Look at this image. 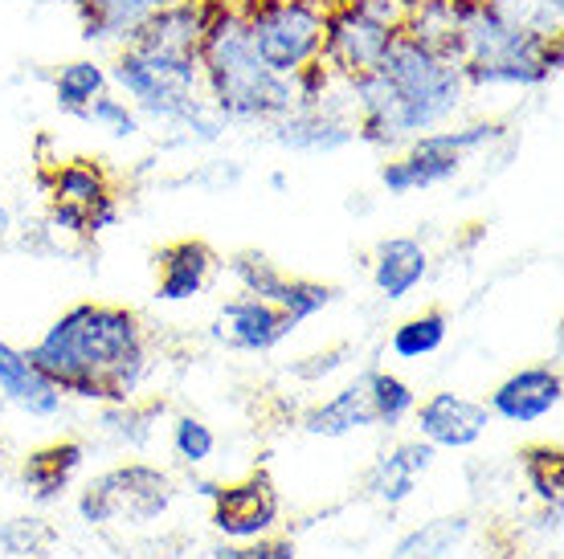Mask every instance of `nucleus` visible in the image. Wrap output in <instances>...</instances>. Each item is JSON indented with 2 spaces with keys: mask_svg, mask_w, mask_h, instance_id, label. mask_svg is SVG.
I'll use <instances>...</instances> for the list:
<instances>
[{
  "mask_svg": "<svg viewBox=\"0 0 564 559\" xmlns=\"http://www.w3.org/2000/svg\"><path fill=\"white\" fill-rule=\"evenodd\" d=\"M356 140L368 147H401L446 127L466 102L463 62L434 45L397 33L372 70L344 78Z\"/></svg>",
  "mask_w": 564,
  "mask_h": 559,
  "instance_id": "obj_1",
  "label": "nucleus"
},
{
  "mask_svg": "<svg viewBox=\"0 0 564 559\" xmlns=\"http://www.w3.org/2000/svg\"><path fill=\"white\" fill-rule=\"evenodd\" d=\"M25 355L62 396L111 408L131 405L148 376V336L140 315L111 303H78L57 315Z\"/></svg>",
  "mask_w": 564,
  "mask_h": 559,
  "instance_id": "obj_2",
  "label": "nucleus"
},
{
  "mask_svg": "<svg viewBox=\"0 0 564 559\" xmlns=\"http://www.w3.org/2000/svg\"><path fill=\"white\" fill-rule=\"evenodd\" d=\"M200 90L226 123H274L295 111V78L274 74L246 37L238 0H217L200 37Z\"/></svg>",
  "mask_w": 564,
  "mask_h": 559,
  "instance_id": "obj_3",
  "label": "nucleus"
},
{
  "mask_svg": "<svg viewBox=\"0 0 564 559\" xmlns=\"http://www.w3.org/2000/svg\"><path fill=\"white\" fill-rule=\"evenodd\" d=\"M561 37L511 25L482 0H458V62L466 86H544L561 70Z\"/></svg>",
  "mask_w": 564,
  "mask_h": 559,
  "instance_id": "obj_4",
  "label": "nucleus"
},
{
  "mask_svg": "<svg viewBox=\"0 0 564 559\" xmlns=\"http://www.w3.org/2000/svg\"><path fill=\"white\" fill-rule=\"evenodd\" d=\"M107 74H111V83L128 95V102L135 111L155 119V123L188 131L193 140L213 143V140H221V131L229 127L226 119L209 107L205 90H193V86L169 78L164 70H155L148 57H140L135 50H128V45H119L115 66Z\"/></svg>",
  "mask_w": 564,
  "mask_h": 559,
  "instance_id": "obj_5",
  "label": "nucleus"
},
{
  "mask_svg": "<svg viewBox=\"0 0 564 559\" xmlns=\"http://www.w3.org/2000/svg\"><path fill=\"white\" fill-rule=\"evenodd\" d=\"M410 21V0H339L324 13L319 62L336 78L372 70Z\"/></svg>",
  "mask_w": 564,
  "mask_h": 559,
  "instance_id": "obj_6",
  "label": "nucleus"
},
{
  "mask_svg": "<svg viewBox=\"0 0 564 559\" xmlns=\"http://www.w3.org/2000/svg\"><path fill=\"white\" fill-rule=\"evenodd\" d=\"M246 37L254 54L282 78H295L319 62L324 45V13L319 0H238Z\"/></svg>",
  "mask_w": 564,
  "mask_h": 559,
  "instance_id": "obj_7",
  "label": "nucleus"
},
{
  "mask_svg": "<svg viewBox=\"0 0 564 559\" xmlns=\"http://www.w3.org/2000/svg\"><path fill=\"white\" fill-rule=\"evenodd\" d=\"M508 135L503 123H470V127H437L405 143V155L381 164V188L389 196H410L434 184H446L463 172L470 152H482Z\"/></svg>",
  "mask_w": 564,
  "mask_h": 559,
  "instance_id": "obj_8",
  "label": "nucleus"
},
{
  "mask_svg": "<svg viewBox=\"0 0 564 559\" xmlns=\"http://www.w3.org/2000/svg\"><path fill=\"white\" fill-rule=\"evenodd\" d=\"M172 494L176 490H172V478L164 470H155L148 462H128L99 474L95 482H86V490L78 494V515L95 527H111V523L143 527L169 511Z\"/></svg>",
  "mask_w": 564,
  "mask_h": 559,
  "instance_id": "obj_9",
  "label": "nucleus"
},
{
  "mask_svg": "<svg viewBox=\"0 0 564 559\" xmlns=\"http://www.w3.org/2000/svg\"><path fill=\"white\" fill-rule=\"evenodd\" d=\"M50 188V221L70 238H99L119 221V196L102 164L66 160L45 176Z\"/></svg>",
  "mask_w": 564,
  "mask_h": 559,
  "instance_id": "obj_10",
  "label": "nucleus"
},
{
  "mask_svg": "<svg viewBox=\"0 0 564 559\" xmlns=\"http://www.w3.org/2000/svg\"><path fill=\"white\" fill-rule=\"evenodd\" d=\"M274 523H279V490L262 470L234 486H217L213 494V527L234 544L262 539L274 531Z\"/></svg>",
  "mask_w": 564,
  "mask_h": 559,
  "instance_id": "obj_11",
  "label": "nucleus"
},
{
  "mask_svg": "<svg viewBox=\"0 0 564 559\" xmlns=\"http://www.w3.org/2000/svg\"><path fill=\"white\" fill-rule=\"evenodd\" d=\"M299 322L282 307L254 298V294H238L213 319V339L234 351H274L282 339L295 331Z\"/></svg>",
  "mask_w": 564,
  "mask_h": 559,
  "instance_id": "obj_12",
  "label": "nucleus"
},
{
  "mask_svg": "<svg viewBox=\"0 0 564 559\" xmlns=\"http://www.w3.org/2000/svg\"><path fill=\"white\" fill-rule=\"evenodd\" d=\"M270 140L279 143V147H291V152H339V147H348L356 140L352 107L348 102L336 107L332 98L319 102V107H295V111H286L282 119L270 123Z\"/></svg>",
  "mask_w": 564,
  "mask_h": 559,
  "instance_id": "obj_13",
  "label": "nucleus"
},
{
  "mask_svg": "<svg viewBox=\"0 0 564 559\" xmlns=\"http://www.w3.org/2000/svg\"><path fill=\"white\" fill-rule=\"evenodd\" d=\"M413 420H417V437L434 449H470L487 434L491 408L458 392H434L413 408Z\"/></svg>",
  "mask_w": 564,
  "mask_h": 559,
  "instance_id": "obj_14",
  "label": "nucleus"
},
{
  "mask_svg": "<svg viewBox=\"0 0 564 559\" xmlns=\"http://www.w3.org/2000/svg\"><path fill=\"white\" fill-rule=\"evenodd\" d=\"M564 401V376L556 368L536 364L511 372L499 388L491 392V413L508 425H536L549 413H556Z\"/></svg>",
  "mask_w": 564,
  "mask_h": 559,
  "instance_id": "obj_15",
  "label": "nucleus"
},
{
  "mask_svg": "<svg viewBox=\"0 0 564 559\" xmlns=\"http://www.w3.org/2000/svg\"><path fill=\"white\" fill-rule=\"evenodd\" d=\"M213 270H217V253L205 241H169L155 250V298L160 303H188L209 286Z\"/></svg>",
  "mask_w": 564,
  "mask_h": 559,
  "instance_id": "obj_16",
  "label": "nucleus"
},
{
  "mask_svg": "<svg viewBox=\"0 0 564 559\" xmlns=\"http://www.w3.org/2000/svg\"><path fill=\"white\" fill-rule=\"evenodd\" d=\"M434 458H437V449L430 446V441H422V437H417V441H401V446H393L384 458H377V465L368 470V478H365L368 494L384 506H401L413 490H417L422 474H430Z\"/></svg>",
  "mask_w": 564,
  "mask_h": 559,
  "instance_id": "obj_17",
  "label": "nucleus"
},
{
  "mask_svg": "<svg viewBox=\"0 0 564 559\" xmlns=\"http://www.w3.org/2000/svg\"><path fill=\"white\" fill-rule=\"evenodd\" d=\"M83 21L86 42L99 45H128L131 33L160 9L184 4V0H70Z\"/></svg>",
  "mask_w": 564,
  "mask_h": 559,
  "instance_id": "obj_18",
  "label": "nucleus"
},
{
  "mask_svg": "<svg viewBox=\"0 0 564 559\" xmlns=\"http://www.w3.org/2000/svg\"><path fill=\"white\" fill-rule=\"evenodd\" d=\"M0 392L17 408H25L29 417H54L57 408H62V392L33 368L25 351H17L4 339H0Z\"/></svg>",
  "mask_w": 564,
  "mask_h": 559,
  "instance_id": "obj_19",
  "label": "nucleus"
},
{
  "mask_svg": "<svg viewBox=\"0 0 564 559\" xmlns=\"http://www.w3.org/2000/svg\"><path fill=\"white\" fill-rule=\"evenodd\" d=\"M425 270H430V253L417 238H389L377 245V262H372V286L381 298L401 303L405 294L422 286Z\"/></svg>",
  "mask_w": 564,
  "mask_h": 559,
  "instance_id": "obj_20",
  "label": "nucleus"
},
{
  "mask_svg": "<svg viewBox=\"0 0 564 559\" xmlns=\"http://www.w3.org/2000/svg\"><path fill=\"white\" fill-rule=\"evenodd\" d=\"M372 401H368V376H360L356 384L339 388L336 396H327L324 405H315L303 417V429L311 437H348L356 429H372Z\"/></svg>",
  "mask_w": 564,
  "mask_h": 559,
  "instance_id": "obj_21",
  "label": "nucleus"
},
{
  "mask_svg": "<svg viewBox=\"0 0 564 559\" xmlns=\"http://www.w3.org/2000/svg\"><path fill=\"white\" fill-rule=\"evenodd\" d=\"M83 458L86 449L78 441H54V446L33 449L25 458V470H21L29 494L37 503H54L57 494L70 486V478L83 470Z\"/></svg>",
  "mask_w": 564,
  "mask_h": 559,
  "instance_id": "obj_22",
  "label": "nucleus"
},
{
  "mask_svg": "<svg viewBox=\"0 0 564 559\" xmlns=\"http://www.w3.org/2000/svg\"><path fill=\"white\" fill-rule=\"evenodd\" d=\"M102 90H111V74L102 70V62H95V57H74V62H66L54 78L57 111L74 114V119H83V111L102 95Z\"/></svg>",
  "mask_w": 564,
  "mask_h": 559,
  "instance_id": "obj_23",
  "label": "nucleus"
},
{
  "mask_svg": "<svg viewBox=\"0 0 564 559\" xmlns=\"http://www.w3.org/2000/svg\"><path fill=\"white\" fill-rule=\"evenodd\" d=\"M466 535H470V518L466 515L434 518V523H425V527L405 535L389 559H446Z\"/></svg>",
  "mask_w": 564,
  "mask_h": 559,
  "instance_id": "obj_24",
  "label": "nucleus"
},
{
  "mask_svg": "<svg viewBox=\"0 0 564 559\" xmlns=\"http://www.w3.org/2000/svg\"><path fill=\"white\" fill-rule=\"evenodd\" d=\"M446 336H451V319H446V310L434 307L401 322L393 339H389V351L397 360H425V355H434L446 343Z\"/></svg>",
  "mask_w": 564,
  "mask_h": 559,
  "instance_id": "obj_25",
  "label": "nucleus"
},
{
  "mask_svg": "<svg viewBox=\"0 0 564 559\" xmlns=\"http://www.w3.org/2000/svg\"><path fill=\"white\" fill-rule=\"evenodd\" d=\"M368 376V401H372V417L377 425H401L417 408V392L393 372H365Z\"/></svg>",
  "mask_w": 564,
  "mask_h": 559,
  "instance_id": "obj_26",
  "label": "nucleus"
},
{
  "mask_svg": "<svg viewBox=\"0 0 564 559\" xmlns=\"http://www.w3.org/2000/svg\"><path fill=\"white\" fill-rule=\"evenodd\" d=\"M229 274H234V282L241 286V294H254V298H267V303H274L279 307L282 303V291H286V274H282L270 257H262V253L246 250L238 253L234 262H229Z\"/></svg>",
  "mask_w": 564,
  "mask_h": 559,
  "instance_id": "obj_27",
  "label": "nucleus"
},
{
  "mask_svg": "<svg viewBox=\"0 0 564 559\" xmlns=\"http://www.w3.org/2000/svg\"><path fill=\"white\" fill-rule=\"evenodd\" d=\"M83 123H90L95 131H107L111 140H135L143 131V114L135 111L123 95L102 90V95L83 111Z\"/></svg>",
  "mask_w": 564,
  "mask_h": 559,
  "instance_id": "obj_28",
  "label": "nucleus"
},
{
  "mask_svg": "<svg viewBox=\"0 0 564 559\" xmlns=\"http://www.w3.org/2000/svg\"><path fill=\"white\" fill-rule=\"evenodd\" d=\"M523 478L536 490L544 506H556L564 494V453L561 446H532L523 449Z\"/></svg>",
  "mask_w": 564,
  "mask_h": 559,
  "instance_id": "obj_29",
  "label": "nucleus"
},
{
  "mask_svg": "<svg viewBox=\"0 0 564 559\" xmlns=\"http://www.w3.org/2000/svg\"><path fill=\"white\" fill-rule=\"evenodd\" d=\"M50 544H54V527H50L45 518H9V523L0 527V547L13 559L42 556Z\"/></svg>",
  "mask_w": 564,
  "mask_h": 559,
  "instance_id": "obj_30",
  "label": "nucleus"
},
{
  "mask_svg": "<svg viewBox=\"0 0 564 559\" xmlns=\"http://www.w3.org/2000/svg\"><path fill=\"white\" fill-rule=\"evenodd\" d=\"M336 303V291L324 286V282H311V278H286V291H282V303L279 307L291 315L295 322H307L315 319L324 307Z\"/></svg>",
  "mask_w": 564,
  "mask_h": 559,
  "instance_id": "obj_31",
  "label": "nucleus"
},
{
  "mask_svg": "<svg viewBox=\"0 0 564 559\" xmlns=\"http://www.w3.org/2000/svg\"><path fill=\"white\" fill-rule=\"evenodd\" d=\"M172 449H176V458L188 465H200L213 458V449H217V434H213L209 425L200 417H181L172 425Z\"/></svg>",
  "mask_w": 564,
  "mask_h": 559,
  "instance_id": "obj_32",
  "label": "nucleus"
},
{
  "mask_svg": "<svg viewBox=\"0 0 564 559\" xmlns=\"http://www.w3.org/2000/svg\"><path fill=\"white\" fill-rule=\"evenodd\" d=\"M213 559H295V544L291 539H250V544H229V547H217Z\"/></svg>",
  "mask_w": 564,
  "mask_h": 559,
  "instance_id": "obj_33",
  "label": "nucleus"
},
{
  "mask_svg": "<svg viewBox=\"0 0 564 559\" xmlns=\"http://www.w3.org/2000/svg\"><path fill=\"white\" fill-rule=\"evenodd\" d=\"M344 355H348V348H332V351H324V355H311L315 364H295V376H299V380H307V384H319V380L332 376L336 368L348 364Z\"/></svg>",
  "mask_w": 564,
  "mask_h": 559,
  "instance_id": "obj_34",
  "label": "nucleus"
},
{
  "mask_svg": "<svg viewBox=\"0 0 564 559\" xmlns=\"http://www.w3.org/2000/svg\"><path fill=\"white\" fill-rule=\"evenodd\" d=\"M197 494H205V498H213V494H217V486H213V482H197Z\"/></svg>",
  "mask_w": 564,
  "mask_h": 559,
  "instance_id": "obj_35",
  "label": "nucleus"
}]
</instances>
